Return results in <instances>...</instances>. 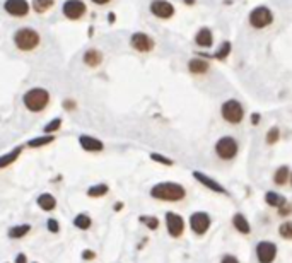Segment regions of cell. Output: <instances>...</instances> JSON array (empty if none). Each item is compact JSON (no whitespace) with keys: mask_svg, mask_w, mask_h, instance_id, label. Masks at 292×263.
<instances>
[{"mask_svg":"<svg viewBox=\"0 0 292 263\" xmlns=\"http://www.w3.org/2000/svg\"><path fill=\"white\" fill-rule=\"evenodd\" d=\"M150 197L161 202H179L186 197V190L183 185L174 181H162L150 188Z\"/></svg>","mask_w":292,"mask_h":263,"instance_id":"1","label":"cell"},{"mask_svg":"<svg viewBox=\"0 0 292 263\" xmlns=\"http://www.w3.org/2000/svg\"><path fill=\"white\" fill-rule=\"evenodd\" d=\"M22 105L31 113H41L50 105V93L45 87H31L22 96Z\"/></svg>","mask_w":292,"mask_h":263,"instance_id":"2","label":"cell"},{"mask_svg":"<svg viewBox=\"0 0 292 263\" xmlns=\"http://www.w3.org/2000/svg\"><path fill=\"white\" fill-rule=\"evenodd\" d=\"M12 41H14L15 48L19 51H33L39 46L41 43V34L29 26H22L12 36Z\"/></svg>","mask_w":292,"mask_h":263,"instance_id":"3","label":"cell"},{"mask_svg":"<svg viewBox=\"0 0 292 263\" xmlns=\"http://www.w3.org/2000/svg\"><path fill=\"white\" fill-rule=\"evenodd\" d=\"M221 117L231 125H239L245 120V106L238 99H227L221 105Z\"/></svg>","mask_w":292,"mask_h":263,"instance_id":"4","label":"cell"},{"mask_svg":"<svg viewBox=\"0 0 292 263\" xmlns=\"http://www.w3.org/2000/svg\"><path fill=\"white\" fill-rule=\"evenodd\" d=\"M215 155L222 161H233L239 152V142L231 135H224L214 145Z\"/></svg>","mask_w":292,"mask_h":263,"instance_id":"5","label":"cell"},{"mask_svg":"<svg viewBox=\"0 0 292 263\" xmlns=\"http://www.w3.org/2000/svg\"><path fill=\"white\" fill-rule=\"evenodd\" d=\"M248 22L255 29H265L274 22V12L267 5H258L248 14Z\"/></svg>","mask_w":292,"mask_h":263,"instance_id":"6","label":"cell"},{"mask_svg":"<svg viewBox=\"0 0 292 263\" xmlns=\"http://www.w3.org/2000/svg\"><path fill=\"white\" fill-rule=\"evenodd\" d=\"M62 14L69 21H81L87 14V5L84 0H65L62 5Z\"/></svg>","mask_w":292,"mask_h":263,"instance_id":"7","label":"cell"},{"mask_svg":"<svg viewBox=\"0 0 292 263\" xmlns=\"http://www.w3.org/2000/svg\"><path fill=\"white\" fill-rule=\"evenodd\" d=\"M130 46L139 53H150L155 46V41L152 39L150 34L144 33V31H135L130 36Z\"/></svg>","mask_w":292,"mask_h":263,"instance_id":"8","label":"cell"},{"mask_svg":"<svg viewBox=\"0 0 292 263\" xmlns=\"http://www.w3.org/2000/svg\"><path fill=\"white\" fill-rule=\"evenodd\" d=\"M279 248L274 241H260L257 245V250H255V255H257L258 263H274L275 258H277Z\"/></svg>","mask_w":292,"mask_h":263,"instance_id":"9","label":"cell"},{"mask_svg":"<svg viewBox=\"0 0 292 263\" xmlns=\"http://www.w3.org/2000/svg\"><path fill=\"white\" fill-rule=\"evenodd\" d=\"M149 10L154 17L162 19V21H167L174 15V5L169 2V0H152L149 3Z\"/></svg>","mask_w":292,"mask_h":263,"instance_id":"10","label":"cell"},{"mask_svg":"<svg viewBox=\"0 0 292 263\" xmlns=\"http://www.w3.org/2000/svg\"><path fill=\"white\" fill-rule=\"evenodd\" d=\"M210 224H212L210 215L207 212H203V210H200V212H193L190 215V227H191V231L197 234V236H203V234H207V231L210 229Z\"/></svg>","mask_w":292,"mask_h":263,"instance_id":"11","label":"cell"},{"mask_svg":"<svg viewBox=\"0 0 292 263\" xmlns=\"http://www.w3.org/2000/svg\"><path fill=\"white\" fill-rule=\"evenodd\" d=\"M2 7L10 17H26L31 12V3L27 0H3Z\"/></svg>","mask_w":292,"mask_h":263,"instance_id":"12","label":"cell"},{"mask_svg":"<svg viewBox=\"0 0 292 263\" xmlns=\"http://www.w3.org/2000/svg\"><path fill=\"white\" fill-rule=\"evenodd\" d=\"M166 227L171 238H181L185 233V221L179 214L166 212Z\"/></svg>","mask_w":292,"mask_h":263,"instance_id":"13","label":"cell"},{"mask_svg":"<svg viewBox=\"0 0 292 263\" xmlns=\"http://www.w3.org/2000/svg\"><path fill=\"white\" fill-rule=\"evenodd\" d=\"M193 178L197 179V181L200 183V185H203L207 190H210V191H215V193H227L226 188L221 185L219 181H215V179H212L210 176H207L205 173H202V171H193Z\"/></svg>","mask_w":292,"mask_h":263,"instance_id":"14","label":"cell"},{"mask_svg":"<svg viewBox=\"0 0 292 263\" xmlns=\"http://www.w3.org/2000/svg\"><path fill=\"white\" fill-rule=\"evenodd\" d=\"M210 70V63L209 60L202 58V57H193L188 60V72L193 75H205Z\"/></svg>","mask_w":292,"mask_h":263,"instance_id":"15","label":"cell"},{"mask_svg":"<svg viewBox=\"0 0 292 263\" xmlns=\"http://www.w3.org/2000/svg\"><path fill=\"white\" fill-rule=\"evenodd\" d=\"M82 62H84V65L89 67V69H96V67H99L103 63L101 50H98V48H87V50L84 51V55H82Z\"/></svg>","mask_w":292,"mask_h":263,"instance_id":"16","label":"cell"},{"mask_svg":"<svg viewBox=\"0 0 292 263\" xmlns=\"http://www.w3.org/2000/svg\"><path fill=\"white\" fill-rule=\"evenodd\" d=\"M79 143H81V147L84 150H87V152H101V150L105 149L103 140H99V138H96V137H91V135H81V137H79Z\"/></svg>","mask_w":292,"mask_h":263,"instance_id":"17","label":"cell"},{"mask_svg":"<svg viewBox=\"0 0 292 263\" xmlns=\"http://www.w3.org/2000/svg\"><path fill=\"white\" fill-rule=\"evenodd\" d=\"M195 43L200 48H212V45H214V33H212V29H209V27H200L197 34H195Z\"/></svg>","mask_w":292,"mask_h":263,"instance_id":"18","label":"cell"},{"mask_svg":"<svg viewBox=\"0 0 292 263\" xmlns=\"http://www.w3.org/2000/svg\"><path fill=\"white\" fill-rule=\"evenodd\" d=\"M233 227L238 233H241V234H250L251 233V226H250V221L245 217V214H241V212H238V214H234L233 215Z\"/></svg>","mask_w":292,"mask_h":263,"instance_id":"19","label":"cell"},{"mask_svg":"<svg viewBox=\"0 0 292 263\" xmlns=\"http://www.w3.org/2000/svg\"><path fill=\"white\" fill-rule=\"evenodd\" d=\"M22 149H24V147H22V145H19V147H15V149H12L10 152L0 155V169H3V167L10 166L12 162L17 161L19 155H21V152H22Z\"/></svg>","mask_w":292,"mask_h":263,"instance_id":"20","label":"cell"},{"mask_svg":"<svg viewBox=\"0 0 292 263\" xmlns=\"http://www.w3.org/2000/svg\"><path fill=\"white\" fill-rule=\"evenodd\" d=\"M289 178H291L289 166H281V167H277V169H275V173H274V183L277 186H284L287 181H289Z\"/></svg>","mask_w":292,"mask_h":263,"instance_id":"21","label":"cell"},{"mask_svg":"<svg viewBox=\"0 0 292 263\" xmlns=\"http://www.w3.org/2000/svg\"><path fill=\"white\" fill-rule=\"evenodd\" d=\"M265 202H267V205L274 207V209H279V207H282L284 203L287 202V198L284 197V195L277 193V191H267V193H265Z\"/></svg>","mask_w":292,"mask_h":263,"instance_id":"22","label":"cell"},{"mask_svg":"<svg viewBox=\"0 0 292 263\" xmlns=\"http://www.w3.org/2000/svg\"><path fill=\"white\" fill-rule=\"evenodd\" d=\"M38 205H39V209H43V210H46V212H50V210H53L55 207H57V200H55L53 195L41 193L38 197Z\"/></svg>","mask_w":292,"mask_h":263,"instance_id":"23","label":"cell"},{"mask_svg":"<svg viewBox=\"0 0 292 263\" xmlns=\"http://www.w3.org/2000/svg\"><path fill=\"white\" fill-rule=\"evenodd\" d=\"M53 5L55 0H33L31 2V10H34L36 14H46Z\"/></svg>","mask_w":292,"mask_h":263,"instance_id":"24","label":"cell"},{"mask_svg":"<svg viewBox=\"0 0 292 263\" xmlns=\"http://www.w3.org/2000/svg\"><path fill=\"white\" fill-rule=\"evenodd\" d=\"M55 142V135H39V137H34L31 138L29 142L26 143L27 147H31V149H38V147H45L48 143Z\"/></svg>","mask_w":292,"mask_h":263,"instance_id":"25","label":"cell"},{"mask_svg":"<svg viewBox=\"0 0 292 263\" xmlns=\"http://www.w3.org/2000/svg\"><path fill=\"white\" fill-rule=\"evenodd\" d=\"M108 191H110V186L105 185V183H99V185L89 186V190H87V195H89L91 198H99V197H105Z\"/></svg>","mask_w":292,"mask_h":263,"instance_id":"26","label":"cell"},{"mask_svg":"<svg viewBox=\"0 0 292 263\" xmlns=\"http://www.w3.org/2000/svg\"><path fill=\"white\" fill-rule=\"evenodd\" d=\"M31 231V226L29 224H21V226H14V227H10L9 229V238L12 239H19V238H24L27 233Z\"/></svg>","mask_w":292,"mask_h":263,"instance_id":"27","label":"cell"},{"mask_svg":"<svg viewBox=\"0 0 292 263\" xmlns=\"http://www.w3.org/2000/svg\"><path fill=\"white\" fill-rule=\"evenodd\" d=\"M93 224V219L89 217L87 214H79L77 217L74 219V226L77 227V229H82V231H87Z\"/></svg>","mask_w":292,"mask_h":263,"instance_id":"28","label":"cell"},{"mask_svg":"<svg viewBox=\"0 0 292 263\" xmlns=\"http://www.w3.org/2000/svg\"><path fill=\"white\" fill-rule=\"evenodd\" d=\"M231 48H233V45H231L229 41H224L222 45H221V48H219V50L214 53V58H217V60H221V62H224V60L229 57Z\"/></svg>","mask_w":292,"mask_h":263,"instance_id":"29","label":"cell"},{"mask_svg":"<svg viewBox=\"0 0 292 263\" xmlns=\"http://www.w3.org/2000/svg\"><path fill=\"white\" fill-rule=\"evenodd\" d=\"M279 236L287 239V241H291L292 239V221H286L279 226Z\"/></svg>","mask_w":292,"mask_h":263,"instance_id":"30","label":"cell"},{"mask_svg":"<svg viewBox=\"0 0 292 263\" xmlns=\"http://www.w3.org/2000/svg\"><path fill=\"white\" fill-rule=\"evenodd\" d=\"M279 140H281V130H279V127H272V129L267 132L265 142L269 143V145H275Z\"/></svg>","mask_w":292,"mask_h":263,"instance_id":"31","label":"cell"},{"mask_svg":"<svg viewBox=\"0 0 292 263\" xmlns=\"http://www.w3.org/2000/svg\"><path fill=\"white\" fill-rule=\"evenodd\" d=\"M60 127H62V118H53V120H50V122L46 123L43 132H45L46 135H53L55 132L60 130Z\"/></svg>","mask_w":292,"mask_h":263,"instance_id":"32","label":"cell"},{"mask_svg":"<svg viewBox=\"0 0 292 263\" xmlns=\"http://www.w3.org/2000/svg\"><path fill=\"white\" fill-rule=\"evenodd\" d=\"M141 222H142V224H146L150 231H155L159 227V219L157 217H149V215H142Z\"/></svg>","mask_w":292,"mask_h":263,"instance_id":"33","label":"cell"},{"mask_svg":"<svg viewBox=\"0 0 292 263\" xmlns=\"http://www.w3.org/2000/svg\"><path fill=\"white\" fill-rule=\"evenodd\" d=\"M150 159L155 162H159V164H164V166H173V159L166 157V155L162 154H157V152H152L150 154Z\"/></svg>","mask_w":292,"mask_h":263,"instance_id":"34","label":"cell"},{"mask_svg":"<svg viewBox=\"0 0 292 263\" xmlns=\"http://www.w3.org/2000/svg\"><path fill=\"white\" fill-rule=\"evenodd\" d=\"M277 212H279V215H281V217H289V215L292 214V203L291 202H286L282 207H279Z\"/></svg>","mask_w":292,"mask_h":263,"instance_id":"35","label":"cell"},{"mask_svg":"<svg viewBox=\"0 0 292 263\" xmlns=\"http://www.w3.org/2000/svg\"><path fill=\"white\" fill-rule=\"evenodd\" d=\"M46 226H48V231H50V233H58V231H60L58 222L55 221V219H48Z\"/></svg>","mask_w":292,"mask_h":263,"instance_id":"36","label":"cell"},{"mask_svg":"<svg viewBox=\"0 0 292 263\" xmlns=\"http://www.w3.org/2000/svg\"><path fill=\"white\" fill-rule=\"evenodd\" d=\"M221 263H239V260L234 257V255L227 253V255H224V257L221 258Z\"/></svg>","mask_w":292,"mask_h":263,"instance_id":"37","label":"cell"},{"mask_svg":"<svg viewBox=\"0 0 292 263\" xmlns=\"http://www.w3.org/2000/svg\"><path fill=\"white\" fill-rule=\"evenodd\" d=\"M82 258H84V260H94L96 253H94L93 250H84L82 251Z\"/></svg>","mask_w":292,"mask_h":263,"instance_id":"38","label":"cell"},{"mask_svg":"<svg viewBox=\"0 0 292 263\" xmlns=\"http://www.w3.org/2000/svg\"><path fill=\"white\" fill-rule=\"evenodd\" d=\"M63 108H65L67 111H72V110H75V101L74 99H65V101H63Z\"/></svg>","mask_w":292,"mask_h":263,"instance_id":"39","label":"cell"},{"mask_svg":"<svg viewBox=\"0 0 292 263\" xmlns=\"http://www.w3.org/2000/svg\"><path fill=\"white\" fill-rule=\"evenodd\" d=\"M260 113H255V115H251V123H253V125H258L260 123Z\"/></svg>","mask_w":292,"mask_h":263,"instance_id":"40","label":"cell"},{"mask_svg":"<svg viewBox=\"0 0 292 263\" xmlns=\"http://www.w3.org/2000/svg\"><path fill=\"white\" fill-rule=\"evenodd\" d=\"M93 3H96V5H106V3H110L111 0H91Z\"/></svg>","mask_w":292,"mask_h":263,"instance_id":"41","label":"cell"},{"mask_svg":"<svg viewBox=\"0 0 292 263\" xmlns=\"http://www.w3.org/2000/svg\"><path fill=\"white\" fill-rule=\"evenodd\" d=\"M15 263H26V255H19L17 258H15Z\"/></svg>","mask_w":292,"mask_h":263,"instance_id":"42","label":"cell"},{"mask_svg":"<svg viewBox=\"0 0 292 263\" xmlns=\"http://www.w3.org/2000/svg\"><path fill=\"white\" fill-rule=\"evenodd\" d=\"M183 2H185L186 5H193V3H195V0H183Z\"/></svg>","mask_w":292,"mask_h":263,"instance_id":"43","label":"cell"},{"mask_svg":"<svg viewBox=\"0 0 292 263\" xmlns=\"http://www.w3.org/2000/svg\"><path fill=\"white\" fill-rule=\"evenodd\" d=\"M123 207V203H117V205H115V210H120Z\"/></svg>","mask_w":292,"mask_h":263,"instance_id":"44","label":"cell"},{"mask_svg":"<svg viewBox=\"0 0 292 263\" xmlns=\"http://www.w3.org/2000/svg\"><path fill=\"white\" fill-rule=\"evenodd\" d=\"M108 21H115V14H110V15H108Z\"/></svg>","mask_w":292,"mask_h":263,"instance_id":"45","label":"cell"},{"mask_svg":"<svg viewBox=\"0 0 292 263\" xmlns=\"http://www.w3.org/2000/svg\"><path fill=\"white\" fill-rule=\"evenodd\" d=\"M289 181H291V185H292V171H291V178H289Z\"/></svg>","mask_w":292,"mask_h":263,"instance_id":"46","label":"cell"}]
</instances>
